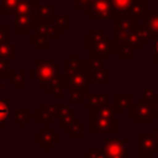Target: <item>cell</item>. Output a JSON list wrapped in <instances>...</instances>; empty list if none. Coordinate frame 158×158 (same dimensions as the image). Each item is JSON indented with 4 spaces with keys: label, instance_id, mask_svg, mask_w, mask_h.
<instances>
[{
    "label": "cell",
    "instance_id": "cell-26",
    "mask_svg": "<svg viewBox=\"0 0 158 158\" xmlns=\"http://www.w3.org/2000/svg\"><path fill=\"white\" fill-rule=\"evenodd\" d=\"M104 37H105V33L102 31H90V32H88L86 33V47L93 48Z\"/></svg>",
    "mask_w": 158,
    "mask_h": 158
},
{
    "label": "cell",
    "instance_id": "cell-44",
    "mask_svg": "<svg viewBox=\"0 0 158 158\" xmlns=\"http://www.w3.org/2000/svg\"><path fill=\"white\" fill-rule=\"evenodd\" d=\"M73 109H70L69 106H59V110H58V116L57 117H62V116H65L68 114L72 112Z\"/></svg>",
    "mask_w": 158,
    "mask_h": 158
},
{
    "label": "cell",
    "instance_id": "cell-35",
    "mask_svg": "<svg viewBox=\"0 0 158 158\" xmlns=\"http://www.w3.org/2000/svg\"><path fill=\"white\" fill-rule=\"evenodd\" d=\"M36 120L37 122H43V121H47V122H52L54 120V116H52L49 112H47L46 110L43 109H40L36 111Z\"/></svg>",
    "mask_w": 158,
    "mask_h": 158
},
{
    "label": "cell",
    "instance_id": "cell-24",
    "mask_svg": "<svg viewBox=\"0 0 158 158\" xmlns=\"http://www.w3.org/2000/svg\"><path fill=\"white\" fill-rule=\"evenodd\" d=\"M14 118L19 123L20 127H25L31 121V111L30 110H15Z\"/></svg>",
    "mask_w": 158,
    "mask_h": 158
},
{
    "label": "cell",
    "instance_id": "cell-17",
    "mask_svg": "<svg viewBox=\"0 0 158 158\" xmlns=\"http://www.w3.org/2000/svg\"><path fill=\"white\" fill-rule=\"evenodd\" d=\"M32 28V22L30 15H15L14 31L15 32H30Z\"/></svg>",
    "mask_w": 158,
    "mask_h": 158
},
{
    "label": "cell",
    "instance_id": "cell-7",
    "mask_svg": "<svg viewBox=\"0 0 158 158\" xmlns=\"http://www.w3.org/2000/svg\"><path fill=\"white\" fill-rule=\"evenodd\" d=\"M36 143L41 144L42 149L51 151L54 148L56 144L59 143V133L56 132L53 127L44 126L42 127L41 132H36Z\"/></svg>",
    "mask_w": 158,
    "mask_h": 158
},
{
    "label": "cell",
    "instance_id": "cell-14",
    "mask_svg": "<svg viewBox=\"0 0 158 158\" xmlns=\"http://www.w3.org/2000/svg\"><path fill=\"white\" fill-rule=\"evenodd\" d=\"M149 10L147 4H144L142 0H132V4L128 9V11L126 12L127 16L132 17L133 20L138 21V20H144L146 16L148 15Z\"/></svg>",
    "mask_w": 158,
    "mask_h": 158
},
{
    "label": "cell",
    "instance_id": "cell-18",
    "mask_svg": "<svg viewBox=\"0 0 158 158\" xmlns=\"http://www.w3.org/2000/svg\"><path fill=\"white\" fill-rule=\"evenodd\" d=\"M64 70H65V75L70 78L72 75L81 70V60L78 59L74 53H72L69 58L64 60Z\"/></svg>",
    "mask_w": 158,
    "mask_h": 158
},
{
    "label": "cell",
    "instance_id": "cell-47",
    "mask_svg": "<svg viewBox=\"0 0 158 158\" xmlns=\"http://www.w3.org/2000/svg\"><path fill=\"white\" fill-rule=\"evenodd\" d=\"M2 86H4V84H2V77L0 75V89H1Z\"/></svg>",
    "mask_w": 158,
    "mask_h": 158
},
{
    "label": "cell",
    "instance_id": "cell-21",
    "mask_svg": "<svg viewBox=\"0 0 158 158\" xmlns=\"http://www.w3.org/2000/svg\"><path fill=\"white\" fill-rule=\"evenodd\" d=\"M59 32L49 23H44V25H38L36 26V37H42V38H47L48 36L52 37H58Z\"/></svg>",
    "mask_w": 158,
    "mask_h": 158
},
{
    "label": "cell",
    "instance_id": "cell-42",
    "mask_svg": "<svg viewBox=\"0 0 158 158\" xmlns=\"http://www.w3.org/2000/svg\"><path fill=\"white\" fill-rule=\"evenodd\" d=\"M7 64H9V60L5 59V58H0V75L1 77H6V73H7Z\"/></svg>",
    "mask_w": 158,
    "mask_h": 158
},
{
    "label": "cell",
    "instance_id": "cell-1",
    "mask_svg": "<svg viewBox=\"0 0 158 158\" xmlns=\"http://www.w3.org/2000/svg\"><path fill=\"white\" fill-rule=\"evenodd\" d=\"M31 77L36 78L38 83H41V85L43 88H47L48 83L60 75L57 64L53 60H46V59H37L36 60V69H33L31 73Z\"/></svg>",
    "mask_w": 158,
    "mask_h": 158
},
{
    "label": "cell",
    "instance_id": "cell-15",
    "mask_svg": "<svg viewBox=\"0 0 158 158\" xmlns=\"http://www.w3.org/2000/svg\"><path fill=\"white\" fill-rule=\"evenodd\" d=\"M142 27H144L149 37H158V10L148 12L146 19L143 20Z\"/></svg>",
    "mask_w": 158,
    "mask_h": 158
},
{
    "label": "cell",
    "instance_id": "cell-10",
    "mask_svg": "<svg viewBox=\"0 0 158 158\" xmlns=\"http://www.w3.org/2000/svg\"><path fill=\"white\" fill-rule=\"evenodd\" d=\"M91 49H93V58L100 59V60L110 59V56L116 52L115 43H112L110 38L106 36L101 41H99Z\"/></svg>",
    "mask_w": 158,
    "mask_h": 158
},
{
    "label": "cell",
    "instance_id": "cell-9",
    "mask_svg": "<svg viewBox=\"0 0 158 158\" xmlns=\"http://www.w3.org/2000/svg\"><path fill=\"white\" fill-rule=\"evenodd\" d=\"M93 133H115L116 117H106L93 112Z\"/></svg>",
    "mask_w": 158,
    "mask_h": 158
},
{
    "label": "cell",
    "instance_id": "cell-4",
    "mask_svg": "<svg viewBox=\"0 0 158 158\" xmlns=\"http://www.w3.org/2000/svg\"><path fill=\"white\" fill-rule=\"evenodd\" d=\"M158 151V144L154 132H138L137 133V154L138 156H154Z\"/></svg>",
    "mask_w": 158,
    "mask_h": 158
},
{
    "label": "cell",
    "instance_id": "cell-38",
    "mask_svg": "<svg viewBox=\"0 0 158 158\" xmlns=\"http://www.w3.org/2000/svg\"><path fill=\"white\" fill-rule=\"evenodd\" d=\"M143 98L144 99H148V100L156 101L158 99V93L153 88H146L144 91H143Z\"/></svg>",
    "mask_w": 158,
    "mask_h": 158
},
{
    "label": "cell",
    "instance_id": "cell-37",
    "mask_svg": "<svg viewBox=\"0 0 158 158\" xmlns=\"http://www.w3.org/2000/svg\"><path fill=\"white\" fill-rule=\"evenodd\" d=\"M86 158H107L104 149H86Z\"/></svg>",
    "mask_w": 158,
    "mask_h": 158
},
{
    "label": "cell",
    "instance_id": "cell-45",
    "mask_svg": "<svg viewBox=\"0 0 158 158\" xmlns=\"http://www.w3.org/2000/svg\"><path fill=\"white\" fill-rule=\"evenodd\" d=\"M153 54H154V64L158 65V49H153Z\"/></svg>",
    "mask_w": 158,
    "mask_h": 158
},
{
    "label": "cell",
    "instance_id": "cell-5",
    "mask_svg": "<svg viewBox=\"0 0 158 158\" xmlns=\"http://www.w3.org/2000/svg\"><path fill=\"white\" fill-rule=\"evenodd\" d=\"M138 21L133 20L132 17L127 16L123 14L120 20H116V26H115V41L116 43H123L126 38L136 30Z\"/></svg>",
    "mask_w": 158,
    "mask_h": 158
},
{
    "label": "cell",
    "instance_id": "cell-40",
    "mask_svg": "<svg viewBox=\"0 0 158 158\" xmlns=\"http://www.w3.org/2000/svg\"><path fill=\"white\" fill-rule=\"evenodd\" d=\"M47 93H48V94H52V95H53V99H56V100H63V99L65 98V95H64L62 88L51 89V90H47Z\"/></svg>",
    "mask_w": 158,
    "mask_h": 158
},
{
    "label": "cell",
    "instance_id": "cell-22",
    "mask_svg": "<svg viewBox=\"0 0 158 158\" xmlns=\"http://www.w3.org/2000/svg\"><path fill=\"white\" fill-rule=\"evenodd\" d=\"M81 126H83V122L75 120L70 125L64 127V132L68 133L72 139H80L81 138Z\"/></svg>",
    "mask_w": 158,
    "mask_h": 158
},
{
    "label": "cell",
    "instance_id": "cell-13",
    "mask_svg": "<svg viewBox=\"0 0 158 158\" xmlns=\"http://www.w3.org/2000/svg\"><path fill=\"white\" fill-rule=\"evenodd\" d=\"M85 95H86V109L91 112L110 104L109 93H86Z\"/></svg>",
    "mask_w": 158,
    "mask_h": 158
},
{
    "label": "cell",
    "instance_id": "cell-11",
    "mask_svg": "<svg viewBox=\"0 0 158 158\" xmlns=\"http://www.w3.org/2000/svg\"><path fill=\"white\" fill-rule=\"evenodd\" d=\"M149 38H151V37H149L148 32L144 30V27L137 26L136 30L126 38V41H125L123 43L128 44L132 49H133V48H142L143 44L149 41Z\"/></svg>",
    "mask_w": 158,
    "mask_h": 158
},
{
    "label": "cell",
    "instance_id": "cell-25",
    "mask_svg": "<svg viewBox=\"0 0 158 158\" xmlns=\"http://www.w3.org/2000/svg\"><path fill=\"white\" fill-rule=\"evenodd\" d=\"M14 49H15V44L12 42L0 43V58L12 60L14 59Z\"/></svg>",
    "mask_w": 158,
    "mask_h": 158
},
{
    "label": "cell",
    "instance_id": "cell-39",
    "mask_svg": "<svg viewBox=\"0 0 158 158\" xmlns=\"http://www.w3.org/2000/svg\"><path fill=\"white\" fill-rule=\"evenodd\" d=\"M33 44H36L37 47H41V48H47L48 47V42H47V38H42V37H31L30 40Z\"/></svg>",
    "mask_w": 158,
    "mask_h": 158
},
{
    "label": "cell",
    "instance_id": "cell-43",
    "mask_svg": "<svg viewBox=\"0 0 158 158\" xmlns=\"http://www.w3.org/2000/svg\"><path fill=\"white\" fill-rule=\"evenodd\" d=\"M7 35H9V27L0 26V43L7 42Z\"/></svg>",
    "mask_w": 158,
    "mask_h": 158
},
{
    "label": "cell",
    "instance_id": "cell-27",
    "mask_svg": "<svg viewBox=\"0 0 158 158\" xmlns=\"http://www.w3.org/2000/svg\"><path fill=\"white\" fill-rule=\"evenodd\" d=\"M112 2V6L116 11V14H126L132 4V0H111Z\"/></svg>",
    "mask_w": 158,
    "mask_h": 158
},
{
    "label": "cell",
    "instance_id": "cell-12",
    "mask_svg": "<svg viewBox=\"0 0 158 158\" xmlns=\"http://www.w3.org/2000/svg\"><path fill=\"white\" fill-rule=\"evenodd\" d=\"M89 83H94L93 77H91V74H89L84 69H81L80 72L75 73L74 75H72L69 78V88L79 89L83 94H86L88 93L86 86H88Z\"/></svg>",
    "mask_w": 158,
    "mask_h": 158
},
{
    "label": "cell",
    "instance_id": "cell-41",
    "mask_svg": "<svg viewBox=\"0 0 158 158\" xmlns=\"http://www.w3.org/2000/svg\"><path fill=\"white\" fill-rule=\"evenodd\" d=\"M42 109L46 110L47 112H49L52 116H58V110H59V106L58 105H49V104H43L42 105Z\"/></svg>",
    "mask_w": 158,
    "mask_h": 158
},
{
    "label": "cell",
    "instance_id": "cell-6",
    "mask_svg": "<svg viewBox=\"0 0 158 158\" xmlns=\"http://www.w3.org/2000/svg\"><path fill=\"white\" fill-rule=\"evenodd\" d=\"M53 4H32L30 17L33 26L49 23L52 19Z\"/></svg>",
    "mask_w": 158,
    "mask_h": 158
},
{
    "label": "cell",
    "instance_id": "cell-19",
    "mask_svg": "<svg viewBox=\"0 0 158 158\" xmlns=\"http://www.w3.org/2000/svg\"><path fill=\"white\" fill-rule=\"evenodd\" d=\"M25 75H26L25 70H21V72L7 70V73H6L7 81L11 83L17 89H23L26 86V84H25Z\"/></svg>",
    "mask_w": 158,
    "mask_h": 158
},
{
    "label": "cell",
    "instance_id": "cell-20",
    "mask_svg": "<svg viewBox=\"0 0 158 158\" xmlns=\"http://www.w3.org/2000/svg\"><path fill=\"white\" fill-rule=\"evenodd\" d=\"M49 25H52L58 32H63L65 27L70 25V16L69 15H52Z\"/></svg>",
    "mask_w": 158,
    "mask_h": 158
},
{
    "label": "cell",
    "instance_id": "cell-28",
    "mask_svg": "<svg viewBox=\"0 0 158 158\" xmlns=\"http://www.w3.org/2000/svg\"><path fill=\"white\" fill-rule=\"evenodd\" d=\"M20 1L21 0H4L0 2V10L2 11L4 15L14 14V11H15V9Z\"/></svg>",
    "mask_w": 158,
    "mask_h": 158
},
{
    "label": "cell",
    "instance_id": "cell-33",
    "mask_svg": "<svg viewBox=\"0 0 158 158\" xmlns=\"http://www.w3.org/2000/svg\"><path fill=\"white\" fill-rule=\"evenodd\" d=\"M81 95H83V93L79 89L69 88V102H70V105H80L83 101Z\"/></svg>",
    "mask_w": 158,
    "mask_h": 158
},
{
    "label": "cell",
    "instance_id": "cell-36",
    "mask_svg": "<svg viewBox=\"0 0 158 158\" xmlns=\"http://www.w3.org/2000/svg\"><path fill=\"white\" fill-rule=\"evenodd\" d=\"M121 59L122 60H130L132 59V48L126 44V43H121Z\"/></svg>",
    "mask_w": 158,
    "mask_h": 158
},
{
    "label": "cell",
    "instance_id": "cell-34",
    "mask_svg": "<svg viewBox=\"0 0 158 158\" xmlns=\"http://www.w3.org/2000/svg\"><path fill=\"white\" fill-rule=\"evenodd\" d=\"M75 116H77V111L75 110H72L70 114H68L65 116H62V117H58V126L62 127V128L67 127L73 121H75Z\"/></svg>",
    "mask_w": 158,
    "mask_h": 158
},
{
    "label": "cell",
    "instance_id": "cell-29",
    "mask_svg": "<svg viewBox=\"0 0 158 158\" xmlns=\"http://www.w3.org/2000/svg\"><path fill=\"white\" fill-rule=\"evenodd\" d=\"M32 7V2L30 0H21L16 6L14 14L15 15H30Z\"/></svg>",
    "mask_w": 158,
    "mask_h": 158
},
{
    "label": "cell",
    "instance_id": "cell-8",
    "mask_svg": "<svg viewBox=\"0 0 158 158\" xmlns=\"http://www.w3.org/2000/svg\"><path fill=\"white\" fill-rule=\"evenodd\" d=\"M104 151H105L107 158H126L127 141H126V138L105 139Z\"/></svg>",
    "mask_w": 158,
    "mask_h": 158
},
{
    "label": "cell",
    "instance_id": "cell-2",
    "mask_svg": "<svg viewBox=\"0 0 158 158\" xmlns=\"http://www.w3.org/2000/svg\"><path fill=\"white\" fill-rule=\"evenodd\" d=\"M131 120L133 122H153L156 120V104L153 100L138 99L131 109Z\"/></svg>",
    "mask_w": 158,
    "mask_h": 158
},
{
    "label": "cell",
    "instance_id": "cell-3",
    "mask_svg": "<svg viewBox=\"0 0 158 158\" xmlns=\"http://www.w3.org/2000/svg\"><path fill=\"white\" fill-rule=\"evenodd\" d=\"M88 14L93 16L94 20H115L116 11L112 6L111 0H94L86 9Z\"/></svg>",
    "mask_w": 158,
    "mask_h": 158
},
{
    "label": "cell",
    "instance_id": "cell-32",
    "mask_svg": "<svg viewBox=\"0 0 158 158\" xmlns=\"http://www.w3.org/2000/svg\"><path fill=\"white\" fill-rule=\"evenodd\" d=\"M9 117V100L0 99V127L4 126V123L7 121Z\"/></svg>",
    "mask_w": 158,
    "mask_h": 158
},
{
    "label": "cell",
    "instance_id": "cell-30",
    "mask_svg": "<svg viewBox=\"0 0 158 158\" xmlns=\"http://www.w3.org/2000/svg\"><path fill=\"white\" fill-rule=\"evenodd\" d=\"M94 83H109L110 81V72L107 69H101L91 73Z\"/></svg>",
    "mask_w": 158,
    "mask_h": 158
},
{
    "label": "cell",
    "instance_id": "cell-48",
    "mask_svg": "<svg viewBox=\"0 0 158 158\" xmlns=\"http://www.w3.org/2000/svg\"><path fill=\"white\" fill-rule=\"evenodd\" d=\"M1 1H4V0H0V2H1Z\"/></svg>",
    "mask_w": 158,
    "mask_h": 158
},
{
    "label": "cell",
    "instance_id": "cell-46",
    "mask_svg": "<svg viewBox=\"0 0 158 158\" xmlns=\"http://www.w3.org/2000/svg\"><path fill=\"white\" fill-rule=\"evenodd\" d=\"M153 132H154V135H156V139H157V144H158V126L154 128V131H153Z\"/></svg>",
    "mask_w": 158,
    "mask_h": 158
},
{
    "label": "cell",
    "instance_id": "cell-31",
    "mask_svg": "<svg viewBox=\"0 0 158 158\" xmlns=\"http://www.w3.org/2000/svg\"><path fill=\"white\" fill-rule=\"evenodd\" d=\"M101 69H105L104 64H102V60L100 59H88L86 60V72L88 73H94V72H98V70H101Z\"/></svg>",
    "mask_w": 158,
    "mask_h": 158
},
{
    "label": "cell",
    "instance_id": "cell-16",
    "mask_svg": "<svg viewBox=\"0 0 158 158\" xmlns=\"http://www.w3.org/2000/svg\"><path fill=\"white\" fill-rule=\"evenodd\" d=\"M114 105L115 109L120 111L131 110L133 106V95L131 93H116Z\"/></svg>",
    "mask_w": 158,
    "mask_h": 158
},
{
    "label": "cell",
    "instance_id": "cell-23",
    "mask_svg": "<svg viewBox=\"0 0 158 158\" xmlns=\"http://www.w3.org/2000/svg\"><path fill=\"white\" fill-rule=\"evenodd\" d=\"M57 88H62V89H65V88H69V78L67 75H58L56 78H53L48 85H47V90H51V89H57Z\"/></svg>",
    "mask_w": 158,
    "mask_h": 158
}]
</instances>
